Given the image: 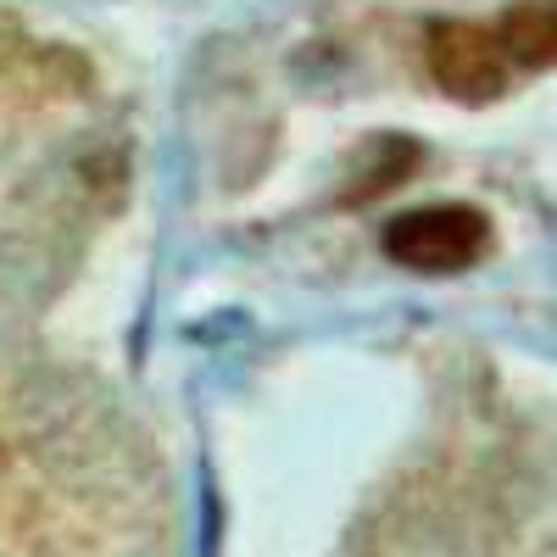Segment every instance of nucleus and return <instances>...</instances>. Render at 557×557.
I'll return each instance as SVG.
<instances>
[{"label": "nucleus", "mask_w": 557, "mask_h": 557, "mask_svg": "<svg viewBox=\"0 0 557 557\" xmlns=\"http://www.w3.org/2000/svg\"><path fill=\"white\" fill-rule=\"evenodd\" d=\"M496 39L507 62L519 67H552L557 62V0H519L496 23Z\"/></svg>", "instance_id": "nucleus-3"}, {"label": "nucleus", "mask_w": 557, "mask_h": 557, "mask_svg": "<svg viewBox=\"0 0 557 557\" xmlns=\"http://www.w3.org/2000/svg\"><path fill=\"white\" fill-rule=\"evenodd\" d=\"M491 251V223L474 207H418L391 218L385 257L412 273H462Z\"/></svg>", "instance_id": "nucleus-1"}, {"label": "nucleus", "mask_w": 557, "mask_h": 557, "mask_svg": "<svg viewBox=\"0 0 557 557\" xmlns=\"http://www.w3.org/2000/svg\"><path fill=\"white\" fill-rule=\"evenodd\" d=\"M424 62L451 101L480 107V101H496L507 89V51H502L496 28H480V23H457V17L430 23Z\"/></svg>", "instance_id": "nucleus-2"}]
</instances>
